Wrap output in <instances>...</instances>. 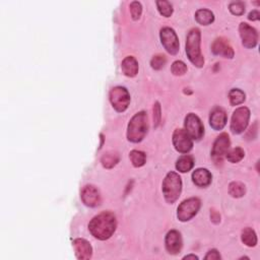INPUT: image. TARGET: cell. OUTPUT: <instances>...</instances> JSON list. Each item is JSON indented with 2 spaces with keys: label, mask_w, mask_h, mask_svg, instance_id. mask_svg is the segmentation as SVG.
Here are the masks:
<instances>
[{
  "label": "cell",
  "mask_w": 260,
  "mask_h": 260,
  "mask_svg": "<svg viewBox=\"0 0 260 260\" xmlns=\"http://www.w3.org/2000/svg\"><path fill=\"white\" fill-rule=\"evenodd\" d=\"M116 217L110 212H104L92 218L89 224L91 234L99 240H107L116 230Z\"/></svg>",
  "instance_id": "obj_1"
},
{
  "label": "cell",
  "mask_w": 260,
  "mask_h": 260,
  "mask_svg": "<svg viewBox=\"0 0 260 260\" xmlns=\"http://www.w3.org/2000/svg\"><path fill=\"white\" fill-rule=\"evenodd\" d=\"M149 130L148 114L145 112H139L132 117L128 124L127 138L131 142H140Z\"/></svg>",
  "instance_id": "obj_2"
},
{
  "label": "cell",
  "mask_w": 260,
  "mask_h": 260,
  "mask_svg": "<svg viewBox=\"0 0 260 260\" xmlns=\"http://www.w3.org/2000/svg\"><path fill=\"white\" fill-rule=\"evenodd\" d=\"M186 53L196 67L200 68L204 65V58L200 51V31L199 29H192L187 36Z\"/></svg>",
  "instance_id": "obj_3"
},
{
  "label": "cell",
  "mask_w": 260,
  "mask_h": 260,
  "mask_svg": "<svg viewBox=\"0 0 260 260\" xmlns=\"http://www.w3.org/2000/svg\"><path fill=\"white\" fill-rule=\"evenodd\" d=\"M182 190V180L180 176L175 173L170 172L166 176L163 182V193L166 201L168 203H174L179 199Z\"/></svg>",
  "instance_id": "obj_4"
},
{
  "label": "cell",
  "mask_w": 260,
  "mask_h": 260,
  "mask_svg": "<svg viewBox=\"0 0 260 260\" xmlns=\"http://www.w3.org/2000/svg\"><path fill=\"white\" fill-rule=\"evenodd\" d=\"M110 102L117 112H124L128 108L130 103L128 91L122 87L113 88L110 92Z\"/></svg>",
  "instance_id": "obj_5"
},
{
  "label": "cell",
  "mask_w": 260,
  "mask_h": 260,
  "mask_svg": "<svg viewBox=\"0 0 260 260\" xmlns=\"http://www.w3.org/2000/svg\"><path fill=\"white\" fill-rule=\"evenodd\" d=\"M200 209V200L196 197L184 200L178 207L177 211V216H178L179 221L187 222L191 220L193 216L196 215Z\"/></svg>",
  "instance_id": "obj_6"
},
{
  "label": "cell",
  "mask_w": 260,
  "mask_h": 260,
  "mask_svg": "<svg viewBox=\"0 0 260 260\" xmlns=\"http://www.w3.org/2000/svg\"><path fill=\"white\" fill-rule=\"evenodd\" d=\"M185 131L189 135L191 139L199 140L204 134V127L201 120L195 114L190 113L185 118Z\"/></svg>",
  "instance_id": "obj_7"
},
{
  "label": "cell",
  "mask_w": 260,
  "mask_h": 260,
  "mask_svg": "<svg viewBox=\"0 0 260 260\" xmlns=\"http://www.w3.org/2000/svg\"><path fill=\"white\" fill-rule=\"evenodd\" d=\"M249 118H250V111L246 107H240L236 109L232 116L231 130L235 134H240L246 129Z\"/></svg>",
  "instance_id": "obj_8"
},
{
  "label": "cell",
  "mask_w": 260,
  "mask_h": 260,
  "mask_svg": "<svg viewBox=\"0 0 260 260\" xmlns=\"http://www.w3.org/2000/svg\"><path fill=\"white\" fill-rule=\"evenodd\" d=\"M161 42L165 49L171 55H176L179 51V40L177 37L175 31L171 28H164L160 33Z\"/></svg>",
  "instance_id": "obj_9"
},
{
  "label": "cell",
  "mask_w": 260,
  "mask_h": 260,
  "mask_svg": "<svg viewBox=\"0 0 260 260\" xmlns=\"http://www.w3.org/2000/svg\"><path fill=\"white\" fill-rule=\"evenodd\" d=\"M173 144L177 152L187 153L191 151L193 142L191 138L183 129H176L173 133Z\"/></svg>",
  "instance_id": "obj_10"
},
{
  "label": "cell",
  "mask_w": 260,
  "mask_h": 260,
  "mask_svg": "<svg viewBox=\"0 0 260 260\" xmlns=\"http://www.w3.org/2000/svg\"><path fill=\"white\" fill-rule=\"evenodd\" d=\"M229 149H230V138H229V135L227 133H222L214 143V148L212 151L213 158L216 162H222V159L225 157Z\"/></svg>",
  "instance_id": "obj_11"
},
{
  "label": "cell",
  "mask_w": 260,
  "mask_h": 260,
  "mask_svg": "<svg viewBox=\"0 0 260 260\" xmlns=\"http://www.w3.org/2000/svg\"><path fill=\"white\" fill-rule=\"evenodd\" d=\"M81 200L87 206L90 207H96L99 206L102 202L100 191L96 188L95 186L87 185L81 190L80 193Z\"/></svg>",
  "instance_id": "obj_12"
},
{
  "label": "cell",
  "mask_w": 260,
  "mask_h": 260,
  "mask_svg": "<svg viewBox=\"0 0 260 260\" xmlns=\"http://www.w3.org/2000/svg\"><path fill=\"white\" fill-rule=\"evenodd\" d=\"M239 32L242 39V43L246 48H254L258 42V34L256 30L246 23H241Z\"/></svg>",
  "instance_id": "obj_13"
},
{
  "label": "cell",
  "mask_w": 260,
  "mask_h": 260,
  "mask_svg": "<svg viewBox=\"0 0 260 260\" xmlns=\"http://www.w3.org/2000/svg\"><path fill=\"white\" fill-rule=\"evenodd\" d=\"M166 249L170 254L176 255L180 253L182 249V237L178 231H170L166 236Z\"/></svg>",
  "instance_id": "obj_14"
},
{
  "label": "cell",
  "mask_w": 260,
  "mask_h": 260,
  "mask_svg": "<svg viewBox=\"0 0 260 260\" xmlns=\"http://www.w3.org/2000/svg\"><path fill=\"white\" fill-rule=\"evenodd\" d=\"M214 54L224 56L226 58H233L234 57V50L230 43L224 38H217L212 47Z\"/></svg>",
  "instance_id": "obj_15"
},
{
  "label": "cell",
  "mask_w": 260,
  "mask_h": 260,
  "mask_svg": "<svg viewBox=\"0 0 260 260\" xmlns=\"http://www.w3.org/2000/svg\"><path fill=\"white\" fill-rule=\"evenodd\" d=\"M74 248L76 255L79 260H89L92 255V248L85 239H76L74 241Z\"/></svg>",
  "instance_id": "obj_16"
},
{
  "label": "cell",
  "mask_w": 260,
  "mask_h": 260,
  "mask_svg": "<svg viewBox=\"0 0 260 260\" xmlns=\"http://www.w3.org/2000/svg\"><path fill=\"white\" fill-rule=\"evenodd\" d=\"M227 123V114L223 108H214L210 117V124L214 130H222Z\"/></svg>",
  "instance_id": "obj_17"
},
{
  "label": "cell",
  "mask_w": 260,
  "mask_h": 260,
  "mask_svg": "<svg viewBox=\"0 0 260 260\" xmlns=\"http://www.w3.org/2000/svg\"><path fill=\"white\" fill-rule=\"evenodd\" d=\"M121 69L124 76L128 77H134L138 72V62L133 56H127L122 61Z\"/></svg>",
  "instance_id": "obj_18"
},
{
  "label": "cell",
  "mask_w": 260,
  "mask_h": 260,
  "mask_svg": "<svg viewBox=\"0 0 260 260\" xmlns=\"http://www.w3.org/2000/svg\"><path fill=\"white\" fill-rule=\"evenodd\" d=\"M192 180L199 187H207L212 183V174L206 169H197L192 174Z\"/></svg>",
  "instance_id": "obj_19"
},
{
  "label": "cell",
  "mask_w": 260,
  "mask_h": 260,
  "mask_svg": "<svg viewBox=\"0 0 260 260\" xmlns=\"http://www.w3.org/2000/svg\"><path fill=\"white\" fill-rule=\"evenodd\" d=\"M195 18L197 20V23L202 26H209L214 20V14L209 9L197 10L195 14Z\"/></svg>",
  "instance_id": "obj_20"
},
{
  "label": "cell",
  "mask_w": 260,
  "mask_h": 260,
  "mask_svg": "<svg viewBox=\"0 0 260 260\" xmlns=\"http://www.w3.org/2000/svg\"><path fill=\"white\" fill-rule=\"evenodd\" d=\"M193 166H194V161H193L192 157H190V155H187V154L182 155V157H180L176 163L177 170L181 173L189 172L193 168Z\"/></svg>",
  "instance_id": "obj_21"
},
{
  "label": "cell",
  "mask_w": 260,
  "mask_h": 260,
  "mask_svg": "<svg viewBox=\"0 0 260 260\" xmlns=\"http://www.w3.org/2000/svg\"><path fill=\"white\" fill-rule=\"evenodd\" d=\"M242 242L248 247H254L257 244V236L251 228H245L242 231Z\"/></svg>",
  "instance_id": "obj_22"
},
{
  "label": "cell",
  "mask_w": 260,
  "mask_h": 260,
  "mask_svg": "<svg viewBox=\"0 0 260 260\" xmlns=\"http://www.w3.org/2000/svg\"><path fill=\"white\" fill-rule=\"evenodd\" d=\"M101 162L104 168L111 169L114 166H116L117 163L119 162V155L114 152H109L103 155Z\"/></svg>",
  "instance_id": "obj_23"
},
{
  "label": "cell",
  "mask_w": 260,
  "mask_h": 260,
  "mask_svg": "<svg viewBox=\"0 0 260 260\" xmlns=\"http://www.w3.org/2000/svg\"><path fill=\"white\" fill-rule=\"evenodd\" d=\"M229 193L235 199H240L246 193V187L241 182H232L229 185Z\"/></svg>",
  "instance_id": "obj_24"
},
{
  "label": "cell",
  "mask_w": 260,
  "mask_h": 260,
  "mask_svg": "<svg viewBox=\"0 0 260 260\" xmlns=\"http://www.w3.org/2000/svg\"><path fill=\"white\" fill-rule=\"evenodd\" d=\"M129 158L135 168L142 167L145 164V161H147V155H145L143 152L140 151H132L129 154Z\"/></svg>",
  "instance_id": "obj_25"
},
{
  "label": "cell",
  "mask_w": 260,
  "mask_h": 260,
  "mask_svg": "<svg viewBox=\"0 0 260 260\" xmlns=\"http://www.w3.org/2000/svg\"><path fill=\"white\" fill-rule=\"evenodd\" d=\"M229 99L232 106H238L245 101V93L239 89H233L229 92Z\"/></svg>",
  "instance_id": "obj_26"
},
{
  "label": "cell",
  "mask_w": 260,
  "mask_h": 260,
  "mask_svg": "<svg viewBox=\"0 0 260 260\" xmlns=\"http://www.w3.org/2000/svg\"><path fill=\"white\" fill-rule=\"evenodd\" d=\"M245 155L244 151L241 148H235L231 151H228V153H226V158L229 162H231L233 164L240 162Z\"/></svg>",
  "instance_id": "obj_27"
},
{
  "label": "cell",
  "mask_w": 260,
  "mask_h": 260,
  "mask_svg": "<svg viewBox=\"0 0 260 260\" xmlns=\"http://www.w3.org/2000/svg\"><path fill=\"white\" fill-rule=\"evenodd\" d=\"M157 6L160 14L165 17H170L173 14L172 4L167 0H159L157 1Z\"/></svg>",
  "instance_id": "obj_28"
},
{
  "label": "cell",
  "mask_w": 260,
  "mask_h": 260,
  "mask_svg": "<svg viewBox=\"0 0 260 260\" xmlns=\"http://www.w3.org/2000/svg\"><path fill=\"white\" fill-rule=\"evenodd\" d=\"M171 70L174 76H183L186 74L187 66L183 61H175L171 67Z\"/></svg>",
  "instance_id": "obj_29"
},
{
  "label": "cell",
  "mask_w": 260,
  "mask_h": 260,
  "mask_svg": "<svg viewBox=\"0 0 260 260\" xmlns=\"http://www.w3.org/2000/svg\"><path fill=\"white\" fill-rule=\"evenodd\" d=\"M166 63H167V59H166L164 55L154 56L151 61V65L154 70L162 69L166 65Z\"/></svg>",
  "instance_id": "obj_30"
},
{
  "label": "cell",
  "mask_w": 260,
  "mask_h": 260,
  "mask_svg": "<svg viewBox=\"0 0 260 260\" xmlns=\"http://www.w3.org/2000/svg\"><path fill=\"white\" fill-rule=\"evenodd\" d=\"M229 9L234 15H242L245 13V5L241 1H234L229 6Z\"/></svg>",
  "instance_id": "obj_31"
},
{
  "label": "cell",
  "mask_w": 260,
  "mask_h": 260,
  "mask_svg": "<svg viewBox=\"0 0 260 260\" xmlns=\"http://www.w3.org/2000/svg\"><path fill=\"white\" fill-rule=\"evenodd\" d=\"M141 12H142V7L141 4L138 1H133L130 4V14L131 16L134 20H138L140 15H141Z\"/></svg>",
  "instance_id": "obj_32"
},
{
  "label": "cell",
  "mask_w": 260,
  "mask_h": 260,
  "mask_svg": "<svg viewBox=\"0 0 260 260\" xmlns=\"http://www.w3.org/2000/svg\"><path fill=\"white\" fill-rule=\"evenodd\" d=\"M161 106H160V103H155L154 106H153V124H154V127H158L160 125L161 123Z\"/></svg>",
  "instance_id": "obj_33"
},
{
  "label": "cell",
  "mask_w": 260,
  "mask_h": 260,
  "mask_svg": "<svg viewBox=\"0 0 260 260\" xmlns=\"http://www.w3.org/2000/svg\"><path fill=\"white\" fill-rule=\"evenodd\" d=\"M206 260H218L221 259V255L220 253L217 252V250H215V249H213V250H211L209 253H207L204 257Z\"/></svg>",
  "instance_id": "obj_34"
},
{
  "label": "cell",
  "mask_w": 260,
  "mask_h": 260,
  "mask_svg": "<svg viewBox=\"0 0 260 260\" xmlns=\"http://www.w3.org/2000/svg\"><path fill=\"white\" fill-rule=\"evenodd\" d=\"M248 18L250 20H258L260 18V14H259L258 10H253V12L249 14Z\"/></svg>",
  "instance_id": "obj_35"
},
{
  "label": "cell",
  "mask_w": 260,
  "mask_h": 260,
  "mask_svg": "<svg viewBox=\"0 0 260 260\" xmlns=\"http://www.w3.org/2000/svg\"><path fill=\"white\" fill-rule=\"evenodd\" d=\"M211 216H212L213 222H214V223H216V224L221 221V216H220V214H218L216 212H212Z\"/></svg>",
  "instance_id": "obj_36"
},
{
  "label": "cell",
  "mask_w": 260,
  "mask_h": 260,
  "mask_svg": "<svg viewBox=\"0 0 260 260\" xmlns=\"http://www.w3.org/2000/svg\"><path fill=\"white\" fill-rule=\"evenodd\" d=\"M183 259H199V257H197L196 255H192V254H190V255H186Z\"/></svg>",
  "instance_id": "obj_37"
}]
</instances>
